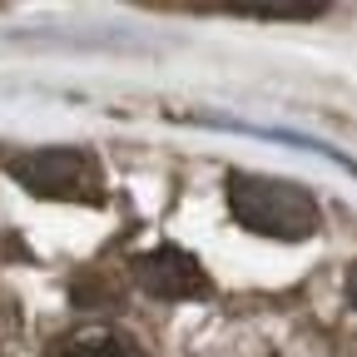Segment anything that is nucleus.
Listing matches in <instances>:
<instances>
[{"instance_id":"f257e3e1","label":"nucleus","mask_w":357,"mask_h":357,"mask_svg":"<svg viewBox=\"0 0 357 357\" xmlns=\"http://www.w3.org/2000/svg\"><path fill=\"white\" fill-rule=\"evenodd\" d=\"M229 208L248 234L278 243H303L323 223L318 199L293 178H273V174H229Z\"/></svg>"},{"instance_id":"f03ea898","label":"nucleus","mask_w":357,"mask_h":357,"mask_svg":"<svg viewBox=\"0 0 357 357\" xmlns=\"http://www.w3.org/2000/svg\"><path fill=\"white\" fill-rule=\"evenodd\" d=\"M0 164L35 199H60V204H100L105 199L100 164L84 149H20V154H0Z\"/></svg>"},{"instance_id":"7ed1b4c3","label":"nucleus","mask_w":357,"mask_h":357,"mask_svg":"<svg viewBox=\"0 0 357 357\" xmlns=\"http://www.w3.org/2000/svg\"><path fill=\"white\" fill-rule=\"evenodd\" d=\"M134 283H139L149 298H164V303H189V298H204L208 293V273L199 268L194 253L184 248H149L134 258Z\"/></svg>"},{"instance_id":"20e7f679","label":"nucleus","mask_w":357,"mask_h":357,"mask_svg":"<svg viewBox=\"0 0 357 357\" xmlns=\"http://www.w3.org/2000/svg\"><path fill=\"white\" fill-rule=\"evenodd\" d=\"M229 15H248V20H318L328 15L323 0H283V6H223Z\"/></svg>"},{"instance_id":"39448f33","label":"nucleus","mask_w":357,"mask_h":357,"mask_svg":"<svg viewBox=\"0 0 357 357\" xmlns=\"http://www.w3.org/2000/svg\"><path fill=\"white\" fill-rule=\"evenodd\" d=\"M70 357H129V352H124L114 337H89V342H79Z\"/></svg>"},{"instance_id":"423d86ee","label":"nucleus","mask_w":357,"mask_h":357,"mask_svg":"<svg viewBox=\"0 0 357 357\" xmlns=\"http://www.w3.org/2000/svg\"><path fill=\"white\" fill-rule=\"evenodd\" d=\"M347 303L357 307V263H352V273H347Z\"/></svg>"}]
</instances>
